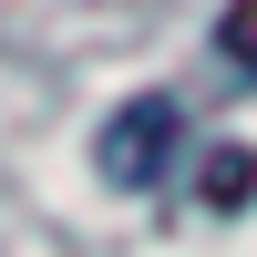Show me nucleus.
Here are the masks:
<instances>
[{"instance_id": "f257e3e1", "label": "nucleus", "mask_w": 257, "mask_h": 257, "mask_svg": "<svg viewBox=\"0 0 257 257\" xmlns=\"http://www.w3.org/2000/svg\"><path fill=\"white\" fill-rule=\"evenodd\" d=\"M93 155H103V175H113V185H155L165 155H175V103H165V93H134V103L93 134Z\"/></svg>"}, {"instance_id": "f03ea898", "label": "nucleus", "mask_w": 257, "mask_h": 257, "mask_svg": "<svg viewBox=\"0 0 257 257\" xmlns=\"http://www.w3.org/2000/svg\"><path fill=\"white\" fill-rule=\"evenodd\" d=\"M206 206H257V155H247V144H216V165H206Z\"/></svg>"}, {"instance_id": "7ed1b4c3", "label": "nucleus", "mask_w": 257, "mask_h": 257, "mask_svg": "<svg viewBox=\"0 0 257 257\" xmlns=\"http://www.w3.org/2000/svg\"><path fill=\"white\" fill-rule=\"evenodd\" d=\"M216 41H226V62H237V72H257V0H226Z\"/></svg>"}]
</instances>
